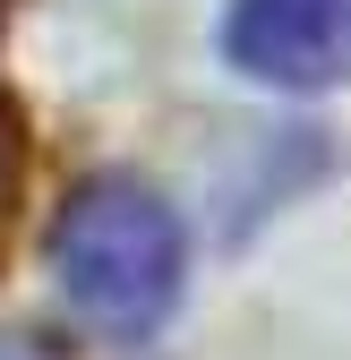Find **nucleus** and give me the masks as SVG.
<instances>
[{
  "instance_id": "1",
  "label": "nucleus",
  "mask_w": 351,
  "mask_h": 360,
  "mask_svg": "<svg viewBox=\"0 0 351 360\" xmlns=\"http://www.w3.org/2000/svg\"><path fill=\"white\" fill-rule=\"evenodd\" d=\"M180 223H171V206L146 189V180H86V189L60 206L52 223V275L69 292V309L95 335L112 343H146L163 318H171V300H180Z\"/></svg>"
},
{
  "instance_id": "2",
  "label": "nucleus",
  "mask_w": 351,
  "mask_h": 360,
  "mask_svg": "<svg viewBox=\"0 0 351 360\" xmlns=\"http://www.w3.org/2000/svg\"><path fill=\"white\" fill-rule=\"evenodd\" d=\"M223 52L257 86H291V95H326L351 60V0H232Z\"/></svg>"
},
{
  "instance_id": "3",
  "label": "nucleus",
  "mask_w": 351,
  "mask_h": 360,
  "mask_svg": "<svg viewBox=\"0 0 351 360\" xmlns=\"http://www.w3.org/2000/svg\"><path fill=\"white\" fill-rule=\"evenodd\" d=\"M0 26H9V0H0ZM18 198V103L0 95V206Z\"/></svg>"
}]
</instances>
